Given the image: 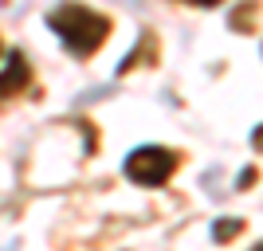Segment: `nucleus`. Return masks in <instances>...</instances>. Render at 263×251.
Masks as SVG:
<instances>
[{
  "label": "nucleus",
  "instance_id": "nucleus-3",
  "mask_svg": "<svg viewBox=\"0 0 263 251\" xmlns=\"http://www.w3.org/2000/svg\"><path fill=\"white\" fill-rule=\"evenodd\" d=\"M28 83H32V67H28V59L20 51H12L4 71H0V99H12V94L28 90Z\"/></svg>",
  "mask_w": 263,
  "mask_h": 251
},
{
  "label": "nucleus",
  "instance_id": "nucleus-6",
  "mask_svg": "<svg viewBox=\"0 0 263 251\" xmlns=\"http://www.w3.org/2000/svg\"><path fill=\"white\" fill-rule=\"evenodd\" d=\"M255 251H263V243H259V247H255Z\"/></svg>",
  "mask_w": 263,
  "mask_h": 251
},
{
  "label": "nucleus",
  "instance_id": "nucleus-1",
  "mask_svg": "<svg viewBox=\"0 0 263 251\" xmlns=\"http://www.w3.org/2000/svg\"><path fill=\"white\" fill-rule=\"evenodd\" d=\"M47 24H51V32L63 40V47L71 55L99 51L102 40L110 35V20L99 16V12H90V8H83V4H59L47 16Z\"/></svg>",
  "mask_w": 263,
  "mask_h": 251
},
{
  "label": "nucleus",
  "instance_id": "nucleus-2",
  "mask_svg": "<svg viewBox=\"0 0 263 251\" xmlns=\"http://www.w3.org/2000/svg\"><path fill=\"white\" fill-rule=\"evenodd\" d=\"M177 173V153L165 145H142L126 157V177L142 188H157Z\"/></svg>",
  "mask_w": 263,
  "mask_h": 251
},
{
  "label": "nucleus",
  "instance_id": "nucleus-5",
  "mask_svg": "<svg viewBox=\"0 0 263 251\" xmlns=\"http://www.w3.org/2000/svg\"><path fill=\"white\" fill-rule=\"evenodd\" d=\"M193 4H200V8H212V4H220V0H193Z\"/></svg>",
  "mask_w": 263,
  "mask_h": 251
},
{
  "label": "nucleus",
  "instance_id": "nucleus-4",
  "mask_svg": "<svg viewBox=\"0 0 263 251\" xmlns=\"http://www.w3.org/2000/svg\"><path fill=\"white\" fill-rule=\"evenodd\" d=\"M236 231H240V220H224V224H216V228H212V236H216V240H232V236H236Z\"/></svg>",
  "mask_w": 263,
  "mask_h": 251
}]
</instances>
